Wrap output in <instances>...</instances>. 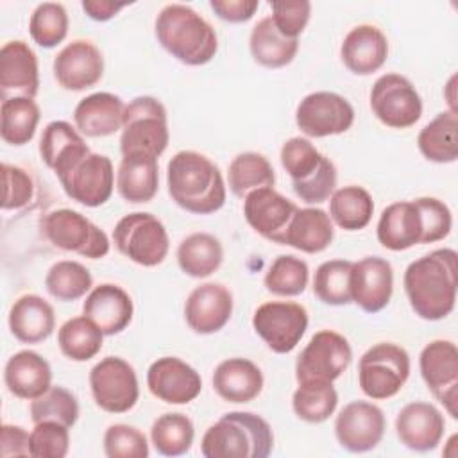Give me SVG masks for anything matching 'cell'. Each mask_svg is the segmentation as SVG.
<instances>
[{
    "label": "cell",
    "mask_w": 458,
    "mask_h": 458,
    "mask_svg": "<svg viewBox=\"0 0 458 458\" xmlns=\"http://www.w3.org/2000/svg\"><path fill=\"white\" fill-rule=\"evenodd\" d=\"M249 50L252 59L270 70L290 64L299 50V39L283 36L270 16L261 18L250 30Z\"/></svg>",
    "instance_id": "e575fe53"
},
{
    "label": "cell",
    "mask_w": 458,
    "mask_h": 458,
    "mask_svg": "<svg viewBox=\"0 0 458 458\" xmlns=\"http://www.w3.org/2000/svg\"><path fill=\"white\" fill-rule=\"evenodd\" d=\"M147 386L154 397L166 404H188L202 390L200 374L177 356H163L150 363Z\"/></svg>",
    "instance_id": "d6986e66"
},
{
    "label": "cell",
    "mask_w": 458,
    "mask_h": 458,
    "mask_svg": "<svg viewBox=\"0 0 458 458\" xmlns=\"http://www.w3.org/2000/svg\"><path fill=\"white\" fill-rule=\"evenodd\" d=\"M370 109L383 125L408 129L422 116V100L408 77L385 73L372 84Z\"/></svg>",
    "instance_id": "8fae6325"
},
{
    "label": "cell",
    "mask_w": 458,
    "mask_h": 458,
    "mask_svg": "<svg viewBox=\"0 0 458 458\" xmlns=\"http://www.w3.org/2000/svg\"><path fill=\"white\" fill-rule=\"evenodd\" d=\"M227 182L233 195L245 199L259 188H274L276 174L270 161L259 152H242L227 168Z\"/></svg>",
    "instance_id": "ab89813d"
},
{
    "label": "cell",
    "mask_w": 458,
    "mask_h": 458,
    "mask_svg": "<svg viewBox=\"0 0 458 458\" xmlns=\"http://www.w3.org/2000/svg\"><path fill=\"white\" fill-rule=\"evenodd\" d=\"M274 449L270 424L252 411H229L213 422L200 442L206 458H267Z\"/></svg>",
    "instance_id": "277c9868"
},
{
    "label": "cell",
    "mask_w": 458,
    "mask_h": 458,
    "mask_svg": "<svg viewBox=\"0 0 458 458\" xmlns=\"http://www.w3.org/2000/svg\"><path fill=\"white\" fill-rule=\"evenodd\" d=\"M195 428L188 415L174 411L159 415L150 428V442L163 456H181L191 449Z\"/></svg>",
    "instance_id": "7bdbcfd3"
},
{
    "label": "cell",
    "mask_w": 458,
    "mask_h": 458,
    "mask_svg": "<svg viewBox=\"0 0 458 458\" xmlns=\"http://www.w3.org/2000/svg\"><path fill=\"white\" fill-rule=\"evenodd\" d=\"M420 376L447 413L458 417V349L451 340H433L420 351Z\"/></svg>",
    "instance_id": "2e32d148"
},
{
    "label": "cell",
    "mask_w": 458,
    "mask_h": 458,
    "mask_svg": "<svg viewBox=\"0 0 458 458\" xmlns=\"http://www.w3.org/2000/svg\"><path fill=\"white\" fill-rule=\"evenodd\" d=\"M374 200L363 186L349 184L335 190L329 197V218L344 231H360L369 225Z\"/></svg>",
    "instance_id": "f35d334b"
},
{
    "label": "cell",
    "mask_w": 458,
    "mask_h": 458,
    "mask_svg": "<svg viewBox=\"0 0 458 458\" xmlns=\"http://www.w3.org/2000/svg\"><path fill=\"white\" fill-rule=\"evenodd\" d=\"M281 165L292 179L295 195L306 204L326 202L336 186L335 163L301 136L286 140L279 154Z\"/></svg>",
    "instance_id": "5b68a950"
},
{
    "label": "cell",
    "mask_w": 458,
    "mask_h": 458,
    "mask_svg": "<svg viewBox=\"0 0 458 458\" xmlns=\"http://www.w3.org/2000/svg\"><path fill=\"white\" fill-rule=\"evenodd\" d=\"M252 327L270 351L288 354L308 329V311L299 302L268 301L256 308Z\"/></svg>",
    "instance_id": "7c38bea8"
},
{
    "label": "cell",
    "mask_w": 458,
    "mask_h": 458,
    "mask_svg": "<svg viewBox=\"0 0 458 458\" xmlns=\"http://www.w3.org/2000/svg\"><path fill=\"white\" fill-rule=\"evenodd\" d=\"M11 335L21 344H39L55 329V313L50 302L36 293L18 297L9 310Z\"/></svg>",
    "instance_id": "1f68e13d"
},
{
    "label": "cell",
    "mask_w": 458,
    "mask_h": 458,
    "mask_svg": "<svg viewBox=\"0 0 458 458\" xmlns=\"http://www.w3.org/2000/svg\"><path fill=\"white\" fill-rule=\"evenodd\" d=\"M159 188L157 157L147 154H125L116 170V190L131 204L150 202Z\"/></svg>",
    "instance_id": "d6a6232c"
},
{
    "label": "cell",
    "mask_w": 458,
    "mask_h": 458,
    "mask_svg": "<svg viewBox=\"0 0 458 458\" xmlns=\"http://www.w3.org/2000/svg\"><path fill=\"white\" fill-rule=\"evenodd\" d=\"M157 43L188 66L209 63L218 50V38L208 20L184 4H166L154 23Z\"/></svg>",
    "instance_id": "3957f363"
},
{
    "label": "cell",
    "mask_w": 458,
    "mask_h": 458,
    "mask_svg": "<svg viewBox=\"0 0 458 458\" xmlns=\"http://www.w3.org/2000/svg\"><path fill=\"white\" fill-rule=\"evenodd\" d=\"M410 376V356L404 347L394 342H379L367 349L358 361V385L374 399L394 397Z\"/></svg>",
    "instance_id": "52a82bcc"
},
{
    "label": "cell",
    "mask_w": 458,
    "mask_h": 458,
    "mask_svg": "<svg viewBox=\"0 0 458 458\" xmlns=\"http://www.w3.org/2000/svg\"><path fill=\"white\" fill-rule=\"evenodd\" d=\"M394 292V268L379 256H367L352 263L351 301L365 313H377L388 306Z\"/></svg>",
    "instance_id": "ffe728a7"
},
{
    "label": "cell",
    "mask_w": 458,
    "mask_h": 458,
    "mask_svg": "<svg viewBox=\"0 0 458 458\" xmlns=\"http://www.w3.org/2000/svg\"><path fill=\"white\" fill-rule=\"evenodd\" d=\"M45 238L57 249L75 252L88 259H100L109 252L107 234L82 213L61 208L45 215L41 220Z\"/></svg>",
    "instance_id": "9c48e42d"
},
{
    "label": "cell",
    "mask_w": 458,
    "mask_h": 458,
    "mask_svg": "<svg viewBox=\"0 0 458 458\" xmlns=\"http://www.w3.org/2000/svg\"><path fill=\"white\" fill-rule=\"evenodd\" d=\"M0 456H30V433L21 426L2 424L0 429Z\"/></svg>",
    "instance_id": "11a10c76"
},
{
    "label": "cell",
    "mask_w": 458,
    "mask_h": 458,
    "mask_svg": "<svg viewBox=\"0 0 458 458\" xmlns=\"http://www.w3.org/2000/svg\"><path fill=\"white\" fill-rule=\"evenodd\" d=\"M113 242L120 254L141 267H157L165 261L170 238L163 222L152 213H129L113 229Z\"/></svg>",
    "instance_id": "ba28073f"
},
{
    "label": "cell",
    "mask_w": 458,
    "mask_h": 458,
    "mask_svg": "<svg viewBox=\"0 0 458 458\" xmlns=\"http://www.w3.org/2000/svg\"><path fill=\"white\" fill-rule=\"evenodd\" d=\"M91 150L77 127L64 120H54L45 125L39 138L41 161L57 175H64Z\"/></svg>",
    "instance_id": "83f0119b"
},
{
    "label": "cell",
    "mask_w": 458,
    "mask_h": 458,
    "mask_svg": "<svg viewBox=\"0 0 458 458\" xmlns=\"http://www.w3.org/2000/svg\"><path fill=\"white\" fill-rule=\"evenodd\" d=\"M456 250L437 249L411 261L403 277L408 302L424 320L445 318L456 304Z\"/></svg>",
    "instance_id": "6da1fadb"
},
{
    "label": "cell",
    "mask_w": 458,
    "mask_h": 458,
    "mask_svg": "<svg viewBox=\"0 0 458 458\" xmlns=\"http://www.w3.org/2000/svg\"><path fill=\"white\" fill-rule=\"evenodd\" d=\"M340 57L351 73L370 75L385 64L388 57V39L376 25H356L345 34Z\"/></svg>",
    "instance_id": "d4e9b609"
},
{
    "label": "cell",
    "mask_w": 458,
    "mask_h": 458,
    "mask_svg": "<svg viewBox=\"0 0 458 458\" xmlns=\"http://www.w3.org/2000/svg\"><path fill=\"white\" fill-rule=\"evenodd\" d=\"M233 315V293L220 283L195 286L184 302V320L197 335H213L225 327Z\"/></svg>",
    "instance_id": "44dd1931"
},
{
    "label": "cell",
    "mask_w": 458,
    "mask_h": 458,
    "mask_svg": "<svg viewBox=\"0 0 458 458\" xmlns=\"http://www.w3.org/2000/svg\"><path fill=\"white\" fill-rule=\"evenodd\" d=\"M272 21L277 30L292 39H299V34L306 29L311 16V4L308 0H276L270 2Z\"/></svg>",
    "instance_id": "db71d44e"
},
{
    "label": "cell",
    "mask_w": 458,
    "mask_h": 458,
    "mask_svg": "<svg viewBox=\"0 0 458 458\" xmlns=\"http://www.w3.org/2000/svg\"><path fill=\"white\" fill-rule=\"evenodd\" d=\"M211 381L218 397L234 404L254 401L265 383L261 369L247 358H227L220 361Z\"/></svg>",
    "instance_id": "f1b7e54d"
},
{
    "label": "cell",
    "mask_w": 458,
    "mask_h": 458,
    "mask_svg": "<svg viewBox=\"0 0 458 458\" xmlns=\"http://www.w3.org/2000/svg\"><path fill=\"white\" fill-rule=\"evenodd\" d=\"M385 428L383 410L369 401H351L335 419V437L349 453H367L377 447Z\"/></svg>",
    "instance_id": "e0dca14e"
},
{
    "label": "cell",
    "mask_w": 458,
    "mask_h": 458,
    "mask_svg": "<svg viewBox=\"0 0 458 458\" xmlns=\"http://www.w3.org/2000/svg\"><path fill=\"white\" fill-rule=\"evenodd\" d=\"M89 388L95 404L107 413L132 410L140 397L134 367L120 356H106L89 370Z\"/></svg>",
    "instance_id": "30bf717a"
},
{
    "label": "cell",
    "mask_w": 458,
    "mask_h": 458,
    "mask_svg": "<svg viewBox=\"0 0 458 458\" xmlns=\"http://www.w3.org/2000/svg\"><path fill=\"white\" fill-rule=\"evenodd\" d=\"M107 458H147L150 449L143 431L129 424H111L104 433Z\"/></svg>",
    "instance_id": "681fc988"
},
{
    "label": "cell",
    "mask_w": 458,
    "mask_h": 458,
    "mask_svg": "<svg viewBox=\"0 0 458 458\" xmlns=\"http://www.w3.org/2000/svg\"><path fill=\"white\" fill-rule=\"evenodd\" d=\"M420 154L433 163H454L458 157V116L456 111H442L426 123L419 136Z\"/></svg>",
    "instance_id": "8d00e7d4"
},
{
    "label": "cell",
    "mask_w": 458,
    "mask_h": 458,
    "mask_svg": "<svg viewBox=\"0 0 458 458\" xmlns=\"http://www.w3.org/2000/svg\"><path fill=\"white\" fill-rule=\"evenodd\" d=\"M39 89V68L34 50L21 39L4 43L0 50V95L34 98Z\"/></svg>",
    "instance_id": "cb8c5ba5"
},
{
    "label": "cell",
    "mask_w": 458,
    "mask_h": 458,
    "mask_svg": "<svg viewBox=\"0 0 458 458\" xmlns=\"http://www.w3.org/2000/svg\"><path fill=\"white\" fill-rule=\"evenodd\" d=\"M297 206L274 188H259L243 199L247 224L263 238L283 245L284 231L295 215Z\"/></svg>",
    "instance_id": "7402d4cb"
},
{
    "label": "cell",
    "mask_w": 458,
    "mask_h": 458,
    "mask_svg": "<svg viewBox=\"0 0 458 458\" xmlns=\"http://www.w3.org/2000/svg\"><path fill=\"white\" fill-rule=\"evenodd\" d=\"M170 141L168 116L161 100L150 95L132 98L125 106L120 152L125 154H147L159 157Z\"/></svg>",
    "instance_id": "8992f818"
},
{
    "label": "cell",
    "mask_w": 458,
    "mask_h": 458,
    "mask_svg": "<svg viewBox=\"0 0 458 458\" xmlns=\"http://www.w3.org/2000/svg\"><path fill=\"white\" fill-rule=\"evenodd\" d=\"M335 238V227L329 215L320 208H297L292 216L283 245L293 247L306 254L326 250Z\"/></svg>",
    "instance_id": "836d02e7"
},
{
    "label": "cell",
    "mask_w": 458,
    "mask_h": 458,
    "mask_svg": "<svg viewBox=\"0 0 458 458\" xmlns=\"http://www.w3.org/2000/svg\"><path fill=\"white\" fill-rule=\"evenodd\" d=\"M351 268L349 259H329L317 267L313 277V293L327 306H345L351 301Z\"/></svg>",
    "instance_id": "f6af8a7d"
},
{
    "label": "cell",
    "mask_w": 458,
    "mask_h": 458,
    "mask_svg": "<svg viewBox=\"0 0 458 458\" xmlns=\"http://www.w3.org/2000/svg\"><path fill=\"white\" fill-rule=\"evenodd\" d=\"M127 4H118L111 0H84L81 4L82 11L88 14V18L95 21H107L114 18Z\"/></svg>",
    "instance_id": "6f0895ef"
},
{
    "label": "cell",
    "mask_w": 458,
    "mask_h": 458,
    "mask_svg": "<svg viewBox=\"0 0 458 458\" xmlns=\"http://www.w3.org/2000/svg\"><path fill=\"white\" fill-rule=\"evenodd\" d=\"M4 383L14 397L34 401L52 386L50 363L34 351H18L4 367Z\"/></svg>",
    "instance_id": "f546056e"
},
{
    "label": "cell",
    "mask_w": 458,
    "mask_h": 458,
    "mask_svg": "<svg viewBox=\"0 0 458 458\" xmlns=\"http://www.w3.org/2000/svg\"><path fill=\"white\" fill-rule=\"evenodd\" d=\"M310 281L308 263L292 254L277 256L265 274V288L279 297L301 295Z\"/></svg>",
    "instance_id": "bcb514c9"
},
{
    "label": "cell",
    "mask_w": 458,
    "mask_h": 458,
    "mask_svg": "<svg viewBox=\"0 0 458 458\" xmlns=\"http://www.w3.org/2000/svg\"><path fill=\"white\" fill-rule=\"evenodd\" d=\"M70 428L43 420L30 431V456L34 458H64L70 449Z\"/></svg>",
    "instance_id": "f907efd6"
},
{
    "label": "cell",
    "mask_w": 458,
    "mask_h": 458,
    "mask_svg": "<svg viewBox=\"0 0 458 458\" xmlns=\"http://www.w3.org/2000/svg\"><path fill=\"white\" fill-rule=\"evenodd\" d=\"M41 118L39 106L29 97H9L0 106V136L13 147L27 145Z\"/></svg>",
    "instance_id": "74e56055"
},
{
    "label": "cell",
    "mask_w": 458,
    "mask_h": 458,
    "mask_svg": "<svg viewBox=\"0 0 458 458\" xmlns=\"http://www.w3.org/2000/svg\"><path fill=\"white\" fill-rule=\"evenodd\" d=\"M79 401L64 386H50L43 395L30 401L29 415L34 424L43 420H54L66 428H72L79 419Z\"/></svg>",
    "instance_id": "7dc6e473"
},
{
    "label": "cell",
    "mask_w": 458,
    "mask_h": 458,
    "mask_svg": "<svg viewBox=\"0 0 458 458\" xmlns=\"http://www.w3.org/2000/svg\"><path fill=\"white\" fill-rule=\"evenodd\" d=\"M82 313L91 318L106 336H113L131 324L134 304L122 286L102 283L86 295Z\"/></svg>",
    "instance_id": "484cf974"
},
{
    "label": "cell",
    "mask_w": 458,
    "mask_h": 458,
    "mask_svg": "<svg viewBox=\"0 0 458 458\" xmlns=\"http://www.w3.org/2000/svg\"><path fill=\"white\" fill-rule=\"evenodd\" d=\"M295 123L310 138H326L349 131L354 123L351 102L335 91H313L295 109Z\"/></svg>",
    "instance_id": "5bb4252c"
},
{
    "label": "cell",
    "mask_w": 458,
    "mask_h": 458,
    "mask_svg": "<svg viewBox=\"0 0 458 458\" xmlns=\"http://www.w3.org/2000/svg\"><path fill=\"white\" fill-rule=\"evenodd\" d=\"M59 182L72 200L86 208H98L106 204L113 195V163L104 154L89 152L79 163H75L64 175H61Z\"/></svg>",
    "instance_id": "9a60e30c"
},
{
    "label": "cell",
    "mask_w": 458,
    "mask_h": 458,
    "mask_svg": "<svg viewBox=\"0 0 458 458\" xmlns=\"http://www.w3.org/2000/svg\"><path fill=\"white\" fill-rule=\"evenodd\" d=\"M123 100L109 91H97L79 100L73 109V122L77 131L88 138H106L122 131Z\"/></svg>",
    "instance_id": "4316f807"
},
{
    "label": "cell",
    "mask_w": 458,
    "mask_h": 458,
    "mask_svg": "<svg viewBox=\"0 0 458 458\" xmlns=\"http://www.w3.org/2000/svg\"><path fill=\"white\" fill-rule=\"evenodd\" d=\"M377 242L388 250H406L422 243V218L415 200H399L386 206L377 220Z\"/></svg>",
    "instance_id": "4dcf8cb0"
},
{
    "label": "cell",
    "mask_w": 458,
    "mask_h": 458,
    "mask_svg": "<svg viewBox=\"0 0 458 458\" xmlns=\"http://www.w3.org/2000/svg\"><path fill=\"white\" fill-rule=\"evenodd\" d=\"M445 429L444 415L437 406L426 401L408 403L395 417V433L399 442L417 453L433 451Z\"/></svg>",
    "instance_id": "603a6c76"
},
{
    "label": "cell",
    "mask_w": 458,
    "mask_h": 458,
    "mask_svg": "<svg viewBox=\"0 0 458 458\" xmlns=\"http://www.w3.org/2000/svg\"><path fill=\"white\" fill-rule=\"evenodd\" d=\"M352 360L349 340L331 329L317 331L295 361V377L301 381H335Z\"/></svg>",
    "instance_id": "4fadbf2b"
},
{
    "label": "cell",
    "mask_w": 458,
    "mask_h": 458,
    "mask_svg": "<svg viewBox=\"0 0 458 458\" xmlns=\"http://www.w3.org/2000/svg\"><path fill=\"white\" fill-rule=\"evenodd\" d=\"M179 268L195 279L215 274L224 261V247L220 240L209 233H191L181 240L177 247Z\"/></svg>",
    "instance_id": "d590c367"
},
{
    "label": "cell",
    "mask_w": 458,
    "mask_h": 458,
    "mask_svg": "<svg viewBox=\"0 0 458 458\" xmlns=\"http://www.w3.org/2000/svg\"><path fill=\"white\" fill-rule=\"evenodd\" d=\"M338 404L333 381H301L292 395L293 413L310 424L327 420Z\"/></svg>",
    "instance_id": "b9f144b4"
},
{
    "label": "cell",
    "mask_w": 458,
    "mask_h": 458,
    "mask_svg": "<svg viewBox=\"0 0 458 458\" xmlns=\"http://www.w3.org/2000/svg\"><path fill=\"white\" fill-rule=\"evenodd\" d=\"M29 34L41 48L57 47L68 34V13L59 2L38 4L29 20Z\"/></svg>",
    "instance_id": "c3c4849f"
},
{
    "label": "cell",
    "mask_w": 458,
    "mask_h": 458,
    "mask_svg": "<svg viewBox=\"0 0 458 458\" xmlns=\"http://www.w3.org/2000/svg\"><path fill=\"white\" fill-rule=\"evenodd\" d=\"M2 179H4L2 209L16 211L29 206L36 191L32 175L21 166L2 163Z\"/></svg>",
    "instance_id": "816d5d0a"
},
{
    "label": "cell",
    "mask_w": 458,
    "mask_h": 458,
    "mask_svg": "<svg viewBox=\"0 0 458 458\" xmlns=\"http://www.w3.org/2000/svg\"><path fill=\"white\" fill-rule=\"evenodd\" d=\"M166 186L172 200L193 215H211L225 204L222 172L195 150H181L168 161Z\"/></svg>",
    "instance_id": "7a4b0ae2"
},
{
    "label": "cell",
    "mask_w": 458,
    "mask_h": 458,
    "mask_svg": "<svg viewBox=\"0 0 458 458\" xmlns=\"http://www.w3.org/2000/svg\"><path fill=\"white\" fill-rule=\"evenodd\" d=\"M52 72L63 89L82 91L102 79L104 55L89 39H73L57 52Z\"/></svg>",
    "instance_id": "ac0fdd59"
},
{
    "label": "cell",
    "mask_w": 458,
    "mask_h": 458,
    "mask_svg": "<svg viewBox=\"0 0 458 458\" xmlns=\"http://www.w3.org/2000/svg\"><path fill=\"white\" fill-rule=\"evenodd\" d=\"M415 204L422 218V243L444 240L453 227V215L447 204L435 197H419Z\"/></svg>",
    "instance_id": "f5cc1de1"
},
{
    "label": "cell",
    "mask_w": 458,
    "mask_h": 458,
    "mask_svg": "<svg viewBox=\"0 0 458 458\" xmlns=\"http://www.w3.org/2000/svg\"><path fill=\"white\" fill-rule=\"evenodd\" d=\"M91 272L73 259H61L54 263L45 276L47 292L61 302H73L84 297L91 292Z\"/></svg>",
    "instance_id": "ee69618b"
},
{
    "label": "cell",
    "mask_w": 458,
    "mask_h": 458,
    "mask_svg": "<svg viewBox=\"0 0 458 458\" xmlns=\"http://www.w3.org/2000/svg\"><path fill=\"white\" fill-rule=\"evenodd\" d=\"M209 7L224 21L243 23L254 16L256 9L259 7V2L258 0H211Z\"/></svg>",
    "instance_id": "9f6ffc18"
},
{
    "label": "cell",
    "mask_w": 458,
    "mask_h": 458,
    "mask_svg": "<svg viewBox=\"0 0 458 458\" xmlns=\"http://www.w3.org/2000/svg\"><path fill=\"white\" fill-rule=\"evenodd\" d=\"M104 333L86 315L68 318L57 331L61 352L72 361H88L102 349Z\"/></svg>",
    "instance_id": "60d3db41"
}]
</instances>
